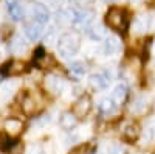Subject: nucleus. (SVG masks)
Instances as JSON below:
<instances>
[{
	"mask_svg": "<svg viewBox=\"0 0 155 154\" xmlns=\"http://www.w3.org/2000/svg\"><path fill=\"white\" fill-rule=\"evenodd\" d=\"M121 48V42L116 36H109L106 37V42H104V53L106 55H115L118 53Z\"/></svg>",
	"mask_w": 155,
	"mask_h": 154,
	"instance_id": "9b49d317",
	"label": "nucleus"
},
{
	"mask_svg": "<svg viewBox=\"0 0 155 154\" xmlns=\"http://www.w3.org/2000/svg\"><path fill=\"white\" fill-rule=\"evenodd\" d=\"M106 3H113V2H116V0H104Z\"/></svg>",
	"mask_w": 155,
	"mask_h": 154,
	"instance_id": "7c9ffc66",
	"label": "nucleus"
},
{
	"mask_svg": "<svg viewBox=\"0 0 155 154\" xmlns=\"http://www.w3.org/2000/svg\"><path fill=\"white\" fill-rule=\"evenodd\" d=\"M112 81V76L107 70L104 72H98V73H93L92 76H90V84H92L95 89H107L109 84Z\"/></svg>",
	"mask_w": 155,
	"mask_h": 154,
	"instance_id": "0eeeda50",
	"label": "nucleus"
},
{
	"mask_svg": "<svg viewBox=\"0 0 155 154\" xmlns=\"http://www.w3.org/2000/svg\"><path fill=\"white\" fill-rule=\"evenodd\" d=\"M127 12L121 8H110L106 14V22L112 30L124 31L127 28Z\"/></svg>",
	"mask_w": 155,
	"mask_h": 154,
	"instance_id": "f03ea898",
	"label": "nucleus"
},
{
	"mask_svg": "<svg viewBox=\"0 0 155 154\" xmlns=\"http://www.w3.org/2000/svg\"><path fill=\"white\" fill-rule=\"evenodd\" d=\"M81 48V34L78 31H67L58 39V51L62 58H71Z\"/></svg>",
	"mask_w": 155,
	"mask_h": 154,
	"instance_id": "f257e3e1",
	"label": "nucleus"
},
{
	"mask_svg": "<svg viewBox=\"0 0 155 154\" xmlns=\"http://www.w3.org/2000/svg\"><path fill=\"white\" fill-rule=\"evenodd\" d=\"M22 109H23L25 114H28V115L34 114V111H36V100H34V97L25 95V98L22 100Z\"/></svg>",
	"mask_w": 155,
	"mask_h": 154,
	"instance_id": "a211bd4d",
	"label": "nucleus"
},
{
	"mask_svg": "<svg viewBox=\"0 0 155 154\" xmlns=\"http://www.w3.org/2000/svg\"><path fill=\"white\" fill-rule=\"evenodd\" d=\"M27 154H45V149L41 145H31L27 151Z\"/></svg>",
	"mask_w": 155,
	"mask_h": 154,
	"instance_id": "bb28decb",
	"label": "nucleus"
},
{
	"mask_svg": "<svg viewBox=\"0 0 155 154\" xmlns=\"http://www.w3.org/2000/svg\"><path fill=\"white\" fill-rule=\"evenodd\" d=\"M132 2H138V0H132Z\"/></svg>",
	"mask_w": 155,
	"mask_h": 154,
	"instance_id": "2f4dec72",
	"label": "nucleus"
},
{
	"mask_svg": "<svg viewBox=\"0 0 155 154\" xmlns=\"http://www.w3.org/2000/svg\"><path fill=\"white\" fill-rule=\"evenodd\" d=\"M5 129H6L8 135H17V134L22 132L23 125H22V121L17 120V118H8V120L5 121Z\"/></svg>",
	"mask_w": 155,
	"mask_h": 154,
	"instance_id": "ddd939ff",
	"label": "nucleus"
},
{
	"mask_svg": "<svg viewBox=\"0 0 155 154\" xmlns=\"http://www.w3.org/2000/svg\"><path fill=\"white\" fill-rule=\"evenodd\" d=\"M5 67H8V69H3L2 72H3V73H8V75L20 73V72H23V69H25L23 64H22V62H17V61H12V62L5 64Z\"/></svg>",
	"mask_w": 155,
	"mask_h": 154,
	"instance_id": "aec40b11",
	"label": "nucleus"
},
{
	"mask_svg": "<svg viewBox=\"0 0 155 154\" xmlns=\"http://www.w3.org/2000/svg\"><path fill=\"white\" fill-rule=\"evenodd\" d=\"M74 3H78V5H81V6H84V5H88V3H92V0H73Z\"/></svg>",
	"mask_w": 155,
	"mask_h": 154,
	"instance_id": "c85d7f7f",
	"label": "nucleus"
},
{
	"mask_svg": "<svg viewBox=\"0 0 155 154\" xmlns=\"http://www.w3.org/2000/svg\"><path fill=\"white\" fill-rule=\"evenodd\" d=\"M9 50L14 55H22L23 51H27V42L25 39H22V36H14L9 42Z\"/></svg>",
	"mask_w": 155,
	"mask_h": 154,
	"instance_id": "4468645a",
	"label": "nucleus"
},
{
	"mask_svg": "<svg viewBox=\"0 0 155 154\" xmlns=\"http://www.w3.org/2000/svg\"><path fill=\"white\" fill-rule=\"evenodd\" d=\"M90 109H92V100H90V97H87V95H82L79 100L74 103L73 114L76 115L78 118H82L90 112Z\"/></svg>",
	"mask_w": 155,
	"mask_h": 154,
	"instance_id": "423d86ee",
	"label": "nucleus"
},
{
	"mask_svg": "<svg viewBox=\"0 0 155 154\" xmlns=\"http://www.w3.org/2000/svg\"><path fill=\"white\" fill-rule=\"evenodd\" d=\"M45 42L50 45L53 42H58V37H56V30L54 28H50L48 30V36H45Z\"/></svg>",
	"mask_w": 155,
	"mask_h": 154,
	"instance_id": "a878e982",
	"label": "nucleus"
},
{
	"mask_svg": "<svg viewBox=\"0 0 155 154\" xmlns=\"http://www.w3.org/2000/svg\"><path fill=\"white\" fill-rule=\"evenodd\" d=\"M14 91H16V83H14V81H6V83H3L2 86H0V100L6 101L12 94H14Z\"/></svg>",
	"mask_w": 155,
	"mask_h": 154,
	"instance_id": "dca6fc26",
	"label": "nucleus"
},
{
	"mask_svg": "<svg viewBox=\"0 0 155 154\" xmlns=\"http://www.w3.org/2000/svg\"><path fill=\"white\" fill-rule=\"evenodd\" d=\"M107 154H121V148L118 145H112L109 149H107Z\"/></svg>",
	"mask_w": 155,
	"mask_h": 154,
	"instance_id": "cd10ccee",
	"label": "nucleus"
},
{
	"mask_svg": "<svg viewBox=\"0 0 155 154\" xmlns=\"http://www.w3.org/2000/svg\"><path fill=\"white\" fill-rule=\"evenodd\" d=\"M147 108V101L146 98L143 97H138L135 101H134V106H132V112L134 114H141V112H144Z\"/></svg>",
	"mask_w": 155,
	"mask_h": 154,
	"instance_id": "5701e85b",
	"label": "nucleus"
},
{
	"mask_svg": "<svg viewBox=\"0 0 155 154\" xmlns=\"http://www.w3.org/2000/svg\"><path fill=\"white\" fill-rule=\"evenodd\" d=\"M59 123H61V128H62V129L71 131V129H74V126L78 125V117H76L73 112H64V114L61 115Z\"/></svg>",
	"mask_w": 155,
	"mask_h": 154,
	"instance_id": "1a4fd4ad",
	"label": "nucleus"
},
{
	"mask_svg": "<svg viewBox=\"0 0 155 154\" xmlns=\"http://www.w3.org/2000/svg\"><path fill=\"white\" fill-rule=\"evenodd\" d=\"M31 16H33V20L34 22L44 25V23H47L50 20V11H48V8L44 3L36 2L31 6Z\"/></svg>",
	"mask_w": 155,
	"mask_h": 154,
	"instance_id": "39448f33",
	"label": "nucleus"
},
{
	"mask_svg": "<svg viewBox=\"0 0 155 154\" xmlns=\"http://www.w3.org/2000/svg\"><path fill=\"white\" fill-rule=\"evenodd\" d=\"M23 31H25V34H27V37H28L30 41L36 42L39 37L42 36V25H41V23H37V22H34V20L27 22V23H25Z\"/></svg>",
	"mask_w": 155,
	"mask_h": 154,
	"instance_id": "6e6552de",
	"label": "nucleus"
},
{
	"mask_svg": "<svg viewBox=\"0 0 155 154\" xmlns=\"http://www.w3.org/2000/svg\"><path fill=\"white\" fill-rule=\"evenodd\" d=\"M129 154H150V152H146V151H140V149H135V151H130Z\"/></svg>",
	"mask_w": 155,
	"mask_h": 154,
	"instance_id": "c756f323",
	"label": "nucleus"
},
{
	"mask_svg": "<svg viewBox=\"0 0 155 154\" xmlns=\"http://www.w3.org/2000/svg\"><path fill=\"white\" fill-rule=\"evenodd\" d=\"M70 72L74 73L76 76H82V75H85L87 67H85V64H84V62H81V61H74V62L70 64Z\"/></svg>",
	"mask_w": 155,
	"mask_h": 154,
	"instance_id": "4be33fe9",
	"label": "nucleus"
},
{
	"mask_svg": "<svg viewBox=\"0 0 155 154\" xmlns=\"http://www.w3.org/2000/svg\"><path fill=\"white\" fill-rule=\"evenodd\" d=\"M115 109H116V104L113 103L112 98L101 100V103H99V111H101L102 114H112V112H115Z\"/></svg>",
	"mask_w": 155,
	"mask_h": 154,
	"instance_id": "412c9836",
	"label": "nucleus"
},
{
	"mask_svg": "<svg viewBox=\"0 0 155 154\" xmlns=\"http://www.w3.org/2000/svg\"><path fill=\"white\" fill-rule=\"evenodd\" d=\"M110 98L113 100V103L116 106H121L123 103L126 101V98H127V87H126V84H118V86H116L113 89Z\"/></svg>",
	"mask_w": 155,
	"mask_h": 154,
	"instance_id": "f8f14e48",
	"label": "nucleus"
},
{
	"mask_svg": "<svg viewBox=\"0 0 155 154\" xmlns=\"http://www.w3.org/2000/svg\"><path fill=\"white\" fill-rule=\"evenodd\" d=\"M149 17L147 16H138L135 19V23H134V27H135V31L137 33H144L147 28H149Z\"/></svg>",
	"mask_w": 155,
	"mask_h": 154,
	"instance_id": "6ab92c4d",
	"label": "nucleus"
},
{
	"mask_svg": "<svg viewBox=\"0 0 155 154\" xmlns=\"http://www.w3.org/2000/svg\"><path fill=\"white\" fill-rule=\"evenodd\" d=\"M95 148L92 145H81L71 151V154H93Z\"/></svg>",
	"mask_w": 155,
	"mask_h": 154,
	"instance_id": "393cba45",
	"label": "nucleus"
},
{
	"mask_svg": "<svg viewBox=\"0 0 155 154\" xmlns=\"http://www.w3.org/2000/svg\"><path fill=\"white\" fill-rule=\"evenodd\" d=\"M93 17H95V12L90 9H85V8L71 11V22L76 27H81V28H88Z\"/></svg>",
	"mask_w": 155,
	"mask_h": 154,
	"instance_id": "7ed1b4c3",
	"label": "nucleus"
},
{
	"mask_svg": "<svg viewBox=\"0 0 155 154\" xmlns=\"http://www.w3.org/2000/svg\"><path fill=\"white\" fill-rule=\"evenodd\" d=\"M138 135H140V128H138V125H135V123H127V125L123 128V137H124V139H127V140H135Z\"/></svg>",
	"mask_w": 155,
	"mask_h": 154,
	"instance_id": "2eb2a0df",
	"label": "nucleus"
},
{
	"mask_svg": "<svg viewBox=\"0 0 155 154\" xmlns=\"http://www.w3.org/2000/svg\"><path fill=\"white\" fill-rule=\"evenodd\" d=\"M44 86H45V89H47L50 94L59 95V94H62L64 87H65V83H64V80L61 78V76L51 73V75H47V76H45Z\"/></svg>",
	"mask_w": 155,
	"mask_h": 154,
	"instance_id": "20e7f679",
	"label": "nucleus"
},
{
	"mask_svg": "<svg viewBox=\"0 0 155 154\" xmlns=\"http://www.w3.org/2000/svg\"><path fill=\"white\" fill-rule=\"evenodd\" d=\"M87 31H88V36L92 37L93 41H99V39H102V37L106 36V30H104V27H102L101 23L90 25Z\"/></svg>",
	"mask_w": 155,
	"mask_h": 154,
	"instance_id": "f3484780",
	"label": "nucleus"
},
{
	"mask_svg": "<svg viewBox=\"0 0 155 154\" xmlns=\"http://www.w3.org/2000/svg\"><path fill=\"white\" fill-rule=\"evenodd\" d=\"M6 5H8L9 16L14 19V20L23 19V8H22V5L19 3V0H6Z\"/></svg>",
	"mask_w": 155,
	"mask_h": 154,
	"instance_id": "9d476101",
	"label": "nucleus"
},
{
	"mask_svg": "<svg viewBox=\"0 0 155 154\" xmlns=\"http://www.w3.org/2000/svg\"><path fill=\"white\" fill-rule=\"evenodd\" d=\"M56 17H58L56 20H58L59 25H67V23L71 22V12H68V11H59Z\"/></svg>",
	"mask_w": 155,
	"mask_h": 154,
	"instance_id": "b1692460",
	"label": "nucleus"
}]
</instances>
